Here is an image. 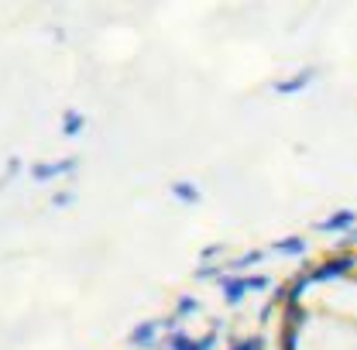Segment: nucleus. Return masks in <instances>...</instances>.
<instances>
[{
	"label": "nucleus",
	"instance_id": "f257e3e1",
	"mask_svg": "<svg viewBox=\"0 0 357 350\" xmlns=\"http://www.w3.org/2000/svg\"><path fill=\"white\" fill-rule=\"evenodd\" d=\"M354 264H357L354 254H337V258H326V261H319L310 271V282H333V278L347 275Z\"/></svg>",
	"mask_w": 357,
	"mask_h": 350
},
{
	"label": "nucleus",
	"instance_id": "f03ea898",
	"mask_svg": "<svg viewBox=\"0 0 357 350\" xmlns=\"http://www.w3.org/2000/svg\"><path fill=\"white\" fill-rule=\"evenodd\" d=\"M354 223H357V213H354V210H340L337 217L319 220V223H316V230H323V234H340V230H351Z\"/></svg>",
	"mask_w": 357,
	"mask_h": 350
},
{
	"label": "nucleus",
	"instance_id": "7ed1b4c3",
	"mask_svg": "<svg viewBox=\"0 0 357 350\" xmlns=\"http://www.w3.org/2000/svg\"><path fill=\"white\" fill-rule=\"evenodd\" d=\"M248 292H251V278H227V282H223V299H227L230 306H237Z\"/></svg>",
	"mask_w": 357,
	"mask_h": 350
},
{
	"label": "nucleus",
	"instance_id": "20e7f679",
	"mask_svg": "<svg viewBox=\"0 0 357 350\" xmlns=\"http://www.w3.org/2000/svg\"><path fill=\"white\" fill-rule=\"evenodd\" d=\"M213 344H217V330L206 333L203 340H192V337H185V333H176V337H172V350H210Z\"/></svg>",
	"mask_w": 357,
	"mask_h": 350
},
{
	"label": "nucleus",
	"instance_id": "39448f33",
	"mask_svg": "<svg viewBox=\"0 0 357 350\" xmlns=\"http://www.w3.org/2000/svg\"><path fill=\"white\" fill-rule=\"evenodd\" d=\"M306 285H310V275H299V278H292L282 292H278V299H285L289 306H299L303 303V292H306Z\"/></svg>",
	"mask_w": 357,
	"mask_h": 350
},
{
	"label": "nucleus",
	"instance_id": "423d86ee",
	"mask_svg": "<svg viewBox=\"0 0 357 350\" xmlns=\"http://www.w3.org/2000/svg\"><path fill=\"white\" fill-rule=\"evenodd\" d=\"M312 79V69H303L296 79H285V83H275V93H282V96H289V93H299V89H306Z\"/></svg>",
	"mask_w": 357,
	"mask_h": 350
},
{
	"label": "nucleus",
	"instance_id": "0eeeda50",
	"mask_svg": "<svg viewBox=\"0 0 357 350\" xmlns=\"http://www.w3.org/2000/svg\"><path fill=\"white\" fill-rule=\"evenodd\" d=\"M73 169H76V158H69V162H59V165H35V169H31V175H35V178H55V175L73 172Z\"/></svg>",
	"mask_w": 357,
	"mask_h": 350
},
{
	"label": "nucleus",
	"instance_id": "6e6552de",
	"mask_svg": "<svg viewBox=\"0 0 357 350\" xmlns=\"http://www.w3.org/2000/svg\"><path fill=\"white\" fill-rule=\"evenodd\" d=\"M155 333H158V323H155V319H148V323H141V326L131 333V344L134 347H148Z\"/></svg>",
	"mask_w": 357,
	"mask_h": 350
},
{
	"label": "nucleus",
	"instance_id": "1a4fd4ad",
	"mask_svg": "<svg viewBox=\"0 0 357 350\" xmlns=\"http://www.w3.org/2000/svg\"><path fill=\"white\" fill-rule=\"evenodd\" d=\"M172 192L178 199H185V203H199V189L192 182H172Z\"/></svg>",
	"mask_w": 357,
	"mask_h": 350
},
{
	"label": "nucleus",
	"instance_id": "9d476101",
	"mask_svg": "<svg viewBox=\"0 0 357 350\" xmlns=\"http://www.w3.org/2000/svg\"><path fill=\"white\" fill-rule=\"evenodd\" d=\"M275 251H278V254H303V251H306V241H299V237H285V241L275 244Z\"/></svg>",
	"mask_w": 357,
	"mask_h": 350
},
{
	"label": "nucleus",
	"instance_id": "9b49d317",
	"mask_svg": "<svg viewBox=\"0 0 357 350\" xmlns=\"http://www.w3.org/2000/svg\"><path fill=\"white\" fill-rule=\"evenodd\" d=\"M83 124H86V121H83V114L69 110V114H66V121H62V134H69V137H73V134L83 131Z\"/></svg>",
	"mask_w": 357,
	"mask_h": 350
},
{
	"label": "nucleus",
	"instance_id": "f8f14e48",
	"mask_svg": "<svg viewBox=\"0 0 357 350\" xmlns=\"http://www.w3.org/2000/svg\"><path fill=\"white\" fill-rule=\"evenodd\" d=\"M306 316H310V312L303 309V303H299V306H289L285 309V326H296V330H299V326L306 323Z\"/></svg>",
	"mask_w": 357,
	"mask_h": 350
},
{
	"label": "nucleus",
	"instance_id": "ddd939ff",
	"mask_svg": "<svg viewBox=\"0 0 357 350\" xmlns=\"http://www.w3.org/2000/svg\"><path fill=\"white\" fill-rule=\"evenodd\" d=\"M296 340H299V330L296 326H285L282 330V350H296Z\"/></svg>",
	"mask_w": 357,
	"mask_h": 350
},
{
	"label": "nucleus",
	"instance_id": "4468645a",
	"mask_svg": "<svg viewBox=\"0 0 357 350\" xmlns=\"http://www.w3.org/2000/svg\"><path fill=\"white\" fill-rule=\"evenodd\" d=\"M261 258H265L261 251H248V254H244L241 261H234V264H230V268H237V271H244L248 264H258V261H261Z\"/></svg>",
	"mask_w": 357,
	"mask_h": 350
},
{
	"label": "nucleus",
	"instance_id": "2eb2a0df",
	"mask_svg": "<svg viewBox=\"0 0 357 350\" xmlns=\"http://www.w3.org/2000/svg\"><path fill=\"white\" fill-rule=\"evenodd\" d=\"M261 347H265V340H261V337H248V340H237L230 350H261Z\"/></svg>",
	"mask_w": 357,
	"mask_h": 350
},
{
	"label": "nucleus",
	"instance_id": "dca6fc26",
	"mask_svg": "<svg viewBox=\"0 0 357 350\" xmlns=\"http://www.w3.org/2000/svg\"><path fill=\"white\" fill-rule=\"evenodd\" d=\"M196 309H199L196 299H178V312H196Z\"/></svg>",
	"mask_w": 357,
	"mask_h": 350
}]
</instances>
